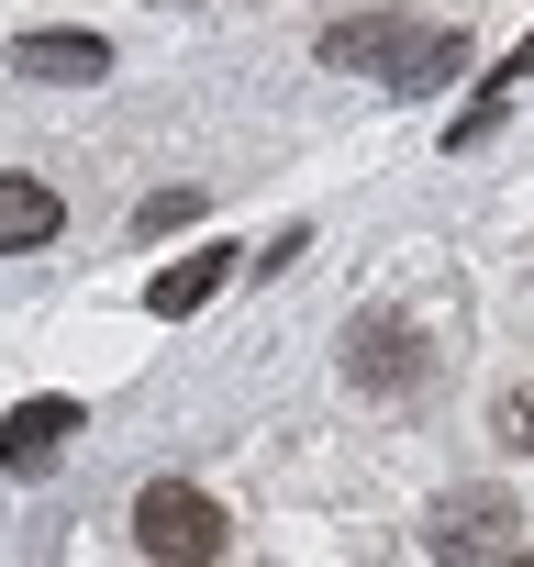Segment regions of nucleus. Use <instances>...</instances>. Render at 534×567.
Segmentation results:
<instances>
[{"label":"nucleus","mask_w":534,"mask_h":567,"mask_svg":"<svg viewBox=\"0 0 534 567\" xmlns=\"http://www.w3.org/2000/svg\"><path fill=\"white\" fill-rule=\"evenodd\" d=\"M501 445H512V456H534V390H512V401H501Z\"/></svg>","instance_id":"9"},{"label":"nucleus","mask_w":534,"mask_h":567,"mask_svg":"<svg viewBox=\"0 0 534 567\" xmlns=\"http://www.w3.org/2000/svg\"><path fill=\"white\" fill-rule=\"evenodd\" d=\"M101 68H112L101 34H23L12 45V79H101Z\"/></svg>","instance_id":"5"},{"label":"nucleus","mask_w":534,"mask_h":567,"mask_svg":"<svg viewBox=\"0 0 534 567\" xmlns=\"http://www.w3.org/2000/svg\"><path fill=\"white\" fill-rule=\"evenodd\" d=\"M434 556H512V501L501 489H456L434 512Z\"/></svg>","instance_id":"3"},{"label":"nucleus","mask_w":534,"mask_h":567,"mask_svg":"<svg viewBox=\"0 0 534 567\" xmlns=\"http://www.w3.org/2000/svg\"><path fill=\"white\" fill-rule=\"evenodd\" d=\"M68 212H57V189L45 178H0V245H45Z\"/></svg>","instance_id":"8"},{"label":"nucleus","mask_w":534,"mask_h":567,"mask_svg":"<svg viewBox=\"0 0 534 567\" xmlns=\"http://www.w3.org/2000/svg\"><path fill=\"white\" fill-rule=\"evenodd\" d=\"M134 545L201 567V556H223V512H212L201 489H145V501H134Z\"/></svg>","instance_id":"2"},{"label":"nucleus","mask_w":534,"mask_h":567,"mask_svg":"<svg viewBox=\"0 0 534 567\" xmlns=\"http://www.w3.org/2000/svg\"><path fill=\"white\" fill-rule=\"evenodd\" d=\"M324 68H357L379 90H445L468 68V34L456 23H401V12H368V23H335L324 34Z\"/></svg>","instance_id":"1"},{"label":"nucleus","mask_w":534,"mask_h":567,"mask_svg":"<svg viewBox=\"0 0 534 567\" xmlns=\"http://www.w3.org/2000/svg\"><path fill=\"white\" fill-rule=\"evenodd\" d=\"M212 290H223V256H189V267L145 278V312H156V323H189V312H201Z\"/></svg>","instance_id":"7"},{"label":"nucleus","mask_w":534,"mask_h":567,"mask_svg":"<svg viewBox=\"0 0 534 567\" xmlns=\"http://www.w3.org/2000/svg\"><path fill=\"white\" fill-rule=\"evenodd\" d=\"M346 368H357L368 390H412V368H423V357H412V334H401V323H357V334H346Z\"/></svg>","instance_id":"6"},{"label":"nucleus","mask_w":534,"mask_h":567,"mask_svg":"<svg viewBox=\"0 0 534 567\" xmlns=\"http://www.w3.org/2000/svg\"><path fill=\"white\" fill-rule=\"evenodd\" d=\"M68 434H79L68 401H23V412H0V467H57Z\"/></svg>","instance_id":"4"}]
</instances>
